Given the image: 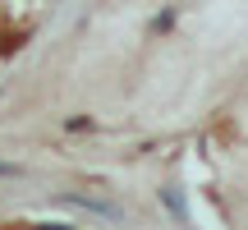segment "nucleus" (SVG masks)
Here are the masks:
<instances>
[{
    "instance_id": "f257e3e1",
    "label": "nucleus",
    "mask_w": 248,
    "mask_h": 230,
    "mask_svg": "<svg viewBox=\"0 0 248 230\" xmlns=\"http://www.w3.org/2000/svg\"><path fill=\"white\" fill-rule=\"evenodd\" d=\"M14 175H23V166H5L0 161V180H14Z\"/></svg>"
}]
</instances>
